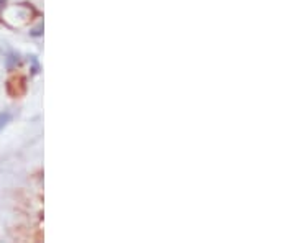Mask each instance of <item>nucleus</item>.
I'll list each match as a JSON object with an SVG mask.
<instances>
[{
    "instance_id": "1",
    "label": "nucleus",
    "mask_w": 296,
    "mask_h": 243,
    "mask_svg": "<svg viewBox=\"0 0 296 243\" xmlns=\"http://www.w3.org/2000/svg\"><path fill=\"white\" fill-rule=\"evenodd\" d=\"M10 119H12V115L8 114V112H5V114H0V128L5 127V123H7V122L10 120Z\"/></svg>"
}]
</instances>
